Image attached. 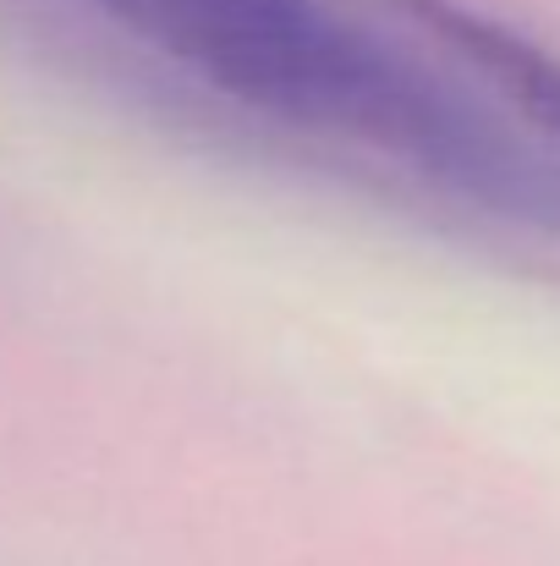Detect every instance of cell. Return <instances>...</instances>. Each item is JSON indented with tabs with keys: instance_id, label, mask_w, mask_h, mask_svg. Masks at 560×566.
Returning <instances> with one entry per match:
<instances>
[{
	"instance_id": "cell-1",
	"label": "cell",
	"mask_w": 560,
	"mask_h": 566,
	"mask_svg": "<svg viewBox=\"0 0 560 566\" xmlns=\"http://www.w3.org/2000/svg\"><path fill=\"white\" fill-rule=\"evenodd\" d=\"M225 99L358 144L478 214L560 237V155L369 0H94Z\"/></svg>"
}]
</instances>
